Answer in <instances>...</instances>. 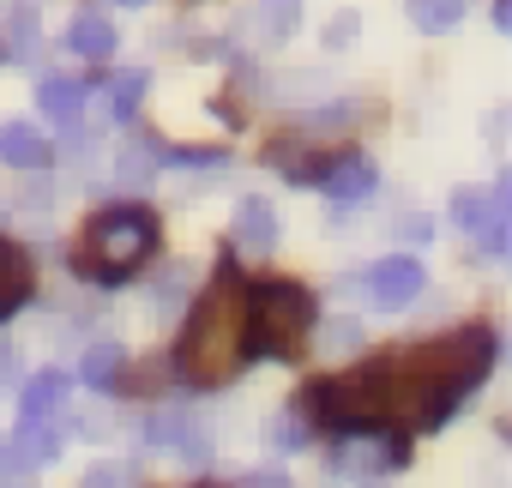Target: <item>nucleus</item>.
I'll list each match as a JSON object with an SVG mask.
<instances>
[{
  "label": "nucleus",
  "instance_id": "obj_1",
  "mask_svg": "<svg viewBox=\"0 0 512 488\" xmlns=\"http://www.w3.org/2000/svg\"><path fill=\"white\" fill-rule=\"evenodd\" d=\"M494 356H500V338L470 320V326H452L416 350H392L380 362H362V368H350V380H356L368 428L428 434L458 410L464 392H476L488 380Z\"/></svg>",
  "mask_w": 512,
  "mask_h": 488
},
{
  "label": "nucleus",
  "instance_id": "obj_2",
  "mask_svg": "<svg viewBox=\"0 0 512 488\" xmlns=\"http://www.w3.org/2000/svg\"><path fill=\"white\" fill-rule=\"evenodd\" d=\"M247 368V278L223 260L205 296L187 308V326L169 350V374L193 392L229 386Z\"/></svg>",
  "mask_w": 512,
  "mask_h": 488
},
{
  "label": "nucleus",
  "instance_id": "obj_3",
  "mask_svg": "<svg viewBox=\"0 0 512 488\" xmlns=\"http://www.w3.org/2000/svg\"><path fill=\"white\" fill-rule=\"evenodd\" d=\"M157 241H163L157 211L139 205V199H115V205L91 211L79 248H73V272L91 278V284H103V290H121L127 278L145 272V260L157 254Z\"/></svg>",
  "mask_w": 512,
  "mask_h": 488
},
{
  "label": "nucleus",
  "instance_id": "obj_4",
  "mask_svg": "<svg viewBox=\"0 0 512 488\" xmlns=\"http://www.w3.org/2000/svg\"><path fill=\"white\" fill-rule=\"evenodd\" d=\"M320 326V308L290 278L247 284V362H296Z\"/></svg>",
  "mask_w": 512,
  "mask_h": 488
},
{
  "label": "nucleus",
  "instance_id": "obj_5",
  "mask_svg": "<svg viewBox=\"0 0 512 488\" xmlns=\"http://www.w3.org/2000/svg\"><path fill=\"white\" fill-rule=\"evenodd\" d=\"M410 464V434H392V428H368V434H350L338 440L332 452V470L344 482H380L386 470H404Z\"/></svg>",
  "mask_w": 512,
  "mask_h": 488
},
{
  "label": "nucleus",
  "instance_id": "obj_6",
  "mask_svg": "<svg viewBox=\"0 0 512 488\" xmlns=\"http://www.w3.org/2000/svg\"><path fill=\"white\" fill-rule=\"evenodd\" d=\"M145 440L163 446V452H175V458H187V464H205L211 458V422H205V410L193 398L157 404L151 422H145Z\"/></svg>",
  "mask_w": 512,
  "mask_h": 488
},
{
  "label": "nucleus",
  "instance_id": "obj_7",
  "mask_svg": "<svg viewBox=\"0 0 512 488\" xmlns=\"http://www.w3.org/2000/svg\"><path fill=\"white\" fill-rule=\"evenodd\" d=\"M362 290H368L380 308H404V302L422 296V260H416V254H386V260H374V266L362 272Z\"/></svg>",
  "mask_w": 512,
  "mask_h": 488
},
{
  "label": "nucleus",
  "instance_id": "obj_8",
  "mask_svg": "<svg viewBox=\"0 0 512 488\" xmlns=\"http://www.w3.org/2000/svg\"><path fill=\"white\" fill-rule=\"evenodd\" d=\"M31 296H37V260H31V248H19V241L0 235V326H7Z\"/></svg>",
  "mask_w": 512,
  "mask_h": 488
},
{
  "label": "nucleus",
  "instance_id": "obj_9",
  "mask_svg": "<svg viewBox=\"0 0 512 488\" xmlns=\"http://www.w3.org/2000/svg\"><path fill=\"white\" fill-rule=\"evenodd\" d=\"M0 163H13V169H25V175H43V169L55 163V145H49L31 121H7V127H0Z\"/></svg>",
  "mask_w": 512,
  "mask_h": 488
},
{
  "label": "nucleus",
  "instance_id": "obj_10",
  "mask_svg": "<svg viewBox=\"0 0 512 488\" xmlns=\"http://www.w3.org/2000/svg\"><path fill=\"white\" fill-rule=\"evenodd\" d=\"M61 398H67V374L61 368H43L37 380H25V398H19V428H43L61 416Z\"/></svg>",
  "mask_w": 512,
  "mask_h": 488
},
{
  "label": "nucleus",
  "instance_id": "obj_11",
  "mask_svg": "<svg viewBox=\"0 0 512 488\" xmlns=\"http://www.w3.org/2000/svg\"><path fill=\"white\" fill-rule=\"evenodd\" d=\"M121 380H127V350L109 344V338H97V344L79 356V386H91V392H115Z\"/></svg>",
  "mask_w": 512,
  "mask_h": 488
},
{
  "label": "nucleus",
  "instance_id": "obj_12",
  "mask_svg": "<svg viewBox=\"0 0 512 488\" xmlns=\"http://www.w3.org/2000/svg\"><path fill=\"white\" fill-rule=\"evenodd\" d=\"M235 241H241V248H253V254H272L278 248V211H272V199H241Z\"/></svg>",
  "mask_w": 512,
  "mask_h": 488
},
{
  "label": "nucleus",
  "instance_id": "obj_13",
  "mask_svg": "<svg viewBox=\"0 0 512 488\" xmlns=\"http://www.w3.org/2000/svg\"><path fill=\"white\" fill-rule=\"evenodd\" d=\"M157 163H163V145L145 139V133H133V139L115 151V181H121V187H151Z\"/></svg>",
  "mask_w": 512,
  "mask_h": 488
},
{
  "label": "nucleus",
  "instance_id": "obj_14",
  "mask_svg": "<svg viewBox=\"0 0 512 488\" xmlns=\"http://www.w3.org/2000/svg\"><path fill=\"white\" fill-rule=\"evenodd\" d=\"M67 49L85 55V61H109V55H115V25H109L103 13H79V19L67 25Z\"/></svg>",
  "mask_w": 512,
  "mask_h": 488
},
{
  "label": "nucleus",
  "instance_id": "obj_15",
  "mask_svg": "<svg viewBox=\"0 0 512 488\" xmlns=\"http://www.w3.org/2000/svg\"><path fill=\"white\" fill-rule=\"evenodd\" d=\"M253 31L266 43H290L302 31V0H253Z\"/></svg>",
  "mask_w": 512,
  "mask_h": 488
},
{
  "label": "nucleus",
  "instance_id": "obj_16",
  "mask_svg": "<svg viewBox=\"0 0 512 488\" xmlns=\"http://www.w3.org/2000/svg\"><path fill=\"white\" fill-rule=\"evenodd\" d=\"M37 103H43V115H49L55 127H79V115H85V85H79V79H43Z\"/></svg>",
  "mask_w": 512,
  "mask_h": 488
},
{
  "label": "nucleus",
  "instance_id": "obj_17",
  "mask_svg": "<svg viewBox=\"0 0 512 488\" xmlns=\"http://www.w3.org/2000/svg\"><path fill=\"white\" fill-rule=\"evenodd\" d=\"M446 211H452V223H458L464 235H482L488 217H494V187H458V193L446 199Z\"/></svg>",
  "mask_w": 512,
  "mask_h": 488
},
{
  "label": "nucleus",
  "instance_id": "obj_18",
  "mask_svg": "<svg viewBox=\"0 0 512 488\" xmlns=\"http://www.w3.org/2000/svg\"><path fill=\"white\" fill-rule=\"evenodd\" d=\"M464 19V0H410V25L422 37H446Z\"/></svg>",
  "mask_w": 512,
  "mask_h": 488
},
{
  "label": "nucleus",
  "instance_id": "obj_19",
  "mask_svg": "<svg viewBox=\"0 0 512 488\" xmlns=\"http://www.w3.org/2000/svg\"><path fill=\"white\" fill-rule=\"evenodd\" d=\"M145 85H151V73H145V67H127V73H115V79H109V103H115V121L139 115V103H145Z\"/></svg>",
  "mask_w": 512,
  "mask_h": 488
},
{
  "label": "nucleus",
  "instance_id": "obj_20",
  "mask_svg": "<svg viewBox=\"0 0 512 488\" xmlns=\"http://www.w3.org/2000/svg\"><path fill=\"white\" fill-rule=\"evenodd\" d=\"M296 127H302V133H344V127H356V103H326V109H308Z\"/></svg>",
  "mask_w": 512,
  "mask_h": 488
},
{
  "label": "nucleus",
  "instance_id": "obj_21",
  "mask_svg": "<svg viewBox=\"0 0 512 488\" xmlns=\"http://www.w3.org/2000/svg\"><path fill=\"white\" fill-rule=\"evenodd\" d=\"M79 488H139V464H127V458H109V464H91Z\"/></svg>",
  "mask_w": 512,
  "mask_h": 488
},
{
  "label": "nucleus",
  "instance_id": "obj_22",
  "mask_svg": "<svg viewBox=\"0 0 512 488\" xmlns=\"http://www.w3.org/2000/svg\"><path fill=\"white\" fill-rule=\"evenodd\" d=\"M266 440H272V446H284V452H296V446H308L314 434H308V422H302L296 410H284V416H272V422H266Z\"/></svg>",
  "mask_w": 512,
  "mask_h": 488
},
{
  "label": "nucleus",
  "instance_id": "obj_23",
  "mask_svg": "<svg viewBox=\"0 0 512 488\" xmlns=\"http://www.w3.org/2000/svg\"><path fill=\"white\" fill-rule=\"evenodd\" d=\"M163 163H181V169H217L229 163L217 145H163Z\"/></svg>",
  "mask_w": 512,
  "mask_h": 488
},
{
  "label": "nucleus",
  "instance_id": "obj_24",
  "mask_svg": "<svg viewBox=\"0 0 512 488\" xmlns=\"http://www.w3.org/2000/svg\"><path fill=\"white\" fill-rule=\"evenodd\" d=\"M320 350H332V356L362 350V326H356V320H332V326H320Z\"/></svg>",
  "mask_w": 512,
  "mask_h": 488
},
{
  "label": "nucleus",
  "instance_id": "obj_25",
  "mask_svg": "<svg viewBox=\"0 0 512 488\" xmlns=\"http://www.w3.org/2000/svg\"><path fill=\"white\" fill-rule=\"evenodd\" d=\"M13 49H19V55H31V49H37V13H31V7H19V13H13Z\"/></svg>",
  "mask_w": 512,
  "mask_h": 488
},
{
  "label": "nucleus",
  "instance_id": "obj_26",
  "mask_svg": "<svg viewBox=\"0 0 512 488\" xmlns=\"http://www.w3.org/2000/svg\"><path fill=\"white\" fill-rule=\"evenodd\" d=\"M241 488H290V476L266 464V470H247V476H241Z\"/></svg>",
  "mask_w": 512,
  "mask_h": 488
},
{
  "label": "nucleus",
  "instance_id": "obj_27",
  "mask_svg": "<svg viewBox=\"0 0 512 488\" xmlns=\"http://www.w3.org/2000/svg\"><path fill=\"white\" fill-rule=\"evenodd\" d=\"M398 235H404V241H416V248H422V241H428V217H404V223H398Z\"/></svg>",
  "mask_w": 512,
  "mask_h": 488
},
{
  "label": "nucleus",
  "instance_id": "obj_28",
  "mask_svg": "<svg viewBox=\"0 0 512 488\" xmlns=\"http://www.w3.org/2000/svg\"><path fill=\"white\" fill-rule=\"evenodd\" d=\"M350 37H356V13H344V19L332 25V37H326V43H350Z\"/></svg>",
  "mask_w": 512,
  "mask_h": 488
},
{
  "label": "nucleus",
  "instance_id": "obj_29",
  "mask_svg": "<svg viewBox=\"0 0 512 488\" xmlns=\"http://www.w3.org/2000/svg\"><path fill=\"white\" fill-rule=\"evenodd\" d=\"M494 25H500V31H512V0H494Z\"/></svg>",
  "mask_w": 512,
  "mask_h": 488
},
{
  "label": "nucleus",
  "instance_id": "obj_30",
  "mask_svg": "<svg viewBox=\"0 0 512 488\" xmlns=\"http://www.w3.org/2000/svg\"><path fill=\"white\" fill-rule=\"evenodd\" d=\"M115 7H145V0H115Z\"/></svg>",
  "mask_w": 512,
  "mask_h": 488
},
{
  "label": "nucleus",
  "instance_id": "obj_31",
  "mask_svg": "<svg viewBox=\"0 0 512 488\" xmlns=\"http://www.w3.org/2000/svg\"><path fill=\"white\" fill-rule=\"evenodd\" d=\"M0 217H7V211H0Z\"/></svg>",
  "mask_w": 512,
  "mask_h": 488
}]
</instances>
